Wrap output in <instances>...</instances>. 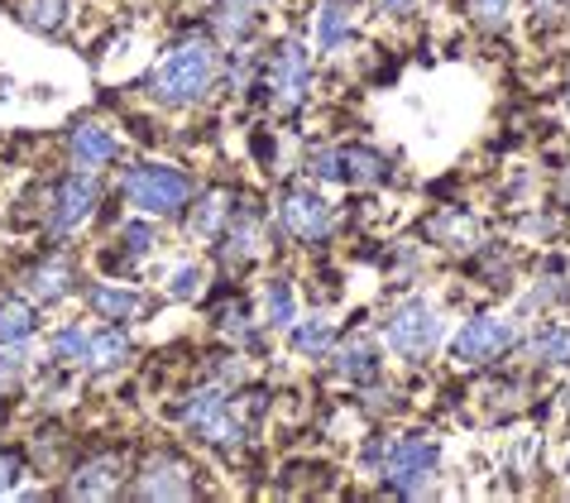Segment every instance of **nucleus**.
Listing matches in <instances>:
<instances>
[{
	"label": "nucleus",
	"mask_w": 570,
	"mask_h": 503,
	"mask_svg": "<svg viewBox=\"0 0 570 503\" xmlns=\"http://www.w3.org/2000/svg\"><path fill=\"white\" fill-rule=\"evenodd\" d=\"M216 72H220V58L212 49V39H183L178 49L145 77V91L158 106H173V111H178V106H193V101L207 97Z\"/></svg>",
	"instance_id": "f257e3e1"
},
{
	"label": "nucleus",
	"mask_w": 570,
	"mask_h": 503,
	"mask_svg": "<svg viewBox=\"0 0 570 503\" xmlns=\"http://www.w3.org/2000/svg\"><path fill=\"white\" fill-rule=\"evenodd\" d=\"M125 201L145 216H178L193 201V178L168 164H139L125 172Z\"/></svg>",
	"instance_id": "f03ea898"
},
{
	"label": "nucleus",
	"mask_w": 570,
	"mask_h": 503,
	"mask_svg": "<svg viewBox=\"0 0 570 503\" xmlns=\"http://www.w3.org/2000/svg\"><path fill=\"white\" fill-rule=\"evenodd\" d=\"M436 461H441V446H436V436H426V432H407L399 436V442H389L384 451V480H389V490L393 494H407V499H417L426 484H432L436 475Z\"/></svg>",
	"instance_id": "7ed1b4c3"
},
{
	"label": "nucleus",
	"mask_w": 570,
	"mask_h": 503,
	"mask_svg": "<svg viewBox=\"0 0 570 503\" xmlns=\"http://www.w3.org/2000/svg\"><path fill=\"white\" fill-rule=\"evenodd\" d=\"M384 336H389V351L393 355H403L407 365H422V359L441 345V317H436L432 303H422V297H407V303H399V307L389 312Z\"/></svg>",
	"instance_id": "20e7f679"
},
{
	"label": "nucleus",
	"mask_w": 570,
	"mask_h": 503,
	"mask_svg": "<svg viewBox=\"0 0 570 503\" xmlns=\"http://www.w3.org/2000/svg\"><path fill=\"white\" fill-rule=\"evenodd\" d=\"M183 422H187V432L212 446H240V436H245V422L235 413V403L226 398V388H197L183 403Z\"/></svg>",
	"instance_id": "39448f33"
},
{
	"label": "nucleus",
	"mask_w": 570,
	"mask_h": 503,
	"mask_svg": "<svg viewBox=\"0 0 570 503\" xmlns=\"http://www.w3.org/2000/svg\"><path fill=\"white\" fill-rule=\"evenodd\" d=\"M307 172H312V178L345 183V187H374V183L389 178V164H384V154H374L364 145H341V149L307 154Z\"/></svg>",
	"instance_id": "423d86ee"
},
{
	"label": "nucleus",
	"mask_w": 570,
	"mask_h": 503,
	"mask_svg": "<svg viewBox=\"0 0 570 503\" xmlns=\"http://www.w3.org/2000/svg\"><path fill=\"white\" fill-rule=\"evenodd\" d=\"M264 87H268V97H274V106L293 111V106L307 97V87H312V53H307V43L283 39L274 49V58H268V68H264Z\"/></svg>",
	"instance_id": "0eeeda50"
},
{
	"label": "nucleus",
	"mask_w": 570,
	"mask_h": 503,
	"mask_svg": "<svg viewBox=\"0 0 570 503\" xmlns=\"http://www.w3.org/2000/svg\"><path fill=\"white\" fill-rule=\"evenodd\" d=\"M513 341H518L513 322H503V317H474V322L461 326V336L451 341V359H455V365H489V359H499Z\"/></svg>",
	"instance_id": "6e6552de"
},
{
	"label": "nucleus",
	"mask_w": 570,
	"mask_h": 503,
	"mask_svg": "<svg viewBox=\"0 0 570 503\" xmlns=\"http://www.w3.org/2000/svg\"><path fill=\"white\" fill-rule=\"evenodd\" d=\"M101 197V183L87 172H68L58 187H53V201H49V230L53 235H72L77 226L91 216V207H97Z\"/></svg>",
	"instance_id": "1a4fd4ad"
},
{
	"label": "nucleus",
	"mask_w": 570,
	"mask_h": 503,
	"mask_svg": "<svg viewBox=\"0 0 570 503\" xmlns=\"http://www.w3.org/2000/svg\"><path fill=\"white\" fill-rule=\"evenodd\" d=\"M278 226L288 230L293 240H303V245L326 240V235H331V207H326V197L307 193V187H293V193L283 197V207H278Z\"/></svg>",
	"instance_id": "9d476101"
},
{
	"label": "nucleus",
	"mask_w": 570,
	"mask_h": 503,
	"mask_svg": "<svg viewBox=\"0 0 570 503\" xmlns=\"http://www.w3.org/2000/svg\"><path fill=\"white\" fill-rule=\"evenodd\" d=\"M135 494L139 499H193L197 484H193V470H187L178 455H154V461L139 470Z\"/></svg>",
	"instance_id": "9b49d317"
},
{
	"label": "nucleus",
	"mask_w": 570,
	"mask_h": 503,
	"mask_svg": "<svg viewBox=\"0 0 570 503\" xmlns=\"http://www.w3.org/2000/svg\"><path fill=\"white\" fill-rule=\"evenodd\" d=\"M264 245V221L255 207H230L226 216V235H220V264L226 269H240V264H249L259 255Z\"/></svg>",
	"instance_id": "f8f14e48"
},
{
	"label": "nucleus",
	"mask_w": 570,
	"mask_h": 503,
	"mask_svg": "<svg viewBox=\"0 0 570 503\" xmlns=\"http://www.w3.org/2000/svg\"><path fill=\"white\" fill-rule=\"evenodd\" d=\"M120 455H97V461L77 465L72 480H68V494L72 499H110L120 490Z\"/></svg>",
	"instance_id": "ddd939ff"
},
{
	"label": "nucleus",
	"mask_w": 570,
	"mask_h": 503,
	"mask_svg": "<svg viewBox=\"0 0 570 503\" xmlns=\"http://www.w3.org/2000/svg\"><path fill=\"white\" fill-rule=\"evenodd\" d=\"M68 149H72V159H77V168H101V164H110L116 159V135L106 130V125H72V135H68Z\"/></svg>",
	"instance_id": "4468645a"
},
{
	"label": "nucleus",
	"mask_w": 570,
	"mask_h": 503,
	"mask_svg": "<svg viewBox=\"0 0 570 503\" xmlns=\"http://www.w3.org/2000/svg\"><path fill=\"white\" fill-rule=\"evenodd\" d=\"M259 6L264 0H220L216 6V34L226 39L230 49L249 43V34L259 29Z\"/></svg>",
	"instance_id": "2eb2a0df"
},
{
	"label": "nucleus",
	"mask_w": 570,
	"mask_h": 503,
	"mask_svg": "<svg viewBox=\"0 0 570 503\" xmlns=\"http://www.w3.org/2000/svg\"><path fill=\"white\" fill-rule=\"evenodd\" d=\"M336 374L345 384H379V374H384V355H379L370 341H355V345H345V351L336 355Z\"/></svg>",
	"instance_id": "dca6fc26"
},
{
	"label": "nucleus",
	"mask_w": 570,
	"mask_h": 503,
	"mask_svg": "<svg viewBox=\"0 0 570 503\" xmlns=\"http://www.w3.org/2000/svg\"><path fill=\"white\" fill-rule=\"evenodd\" d=\"M72 283H77V274H72L68 259H49V264H39V269L24 274L29 297H39V303H58V297H68Z\"/></svg>",
	"instance_id": "f3484780"
},
{
	"label": "nucleus",
	"mask_w": 570,
	"mask_h": 503,
	"mask_svg": "<svg viewBox=\"0 0 570 503\" xmlns=\"http://www.w3.org/2000/svg\"><path fill=\"white\" fill-rule=\"evenodd\" d=\"M87 303L101 312L106 322H130L139 307H145V297L130 293V288H116V283H91L87 288Z\"/></svg>",
	"instance_id": "a211bd4d"
},
{
	"label": "nucleus",
	"mask_w": 570,
	"mask_h": 503,
	"mask_svg": "<svg viewBox=\"0 0 570 503\" xmlns=\"http://www.w3.org/2000/svg\"><path fill=\"white\" fill-rule=\"evenodd\" d=\"M345 39H351V0H322V14H316V49L336 53Z\"/></svg>",
	"instance_id": "6ab92c4d"
},
{
	"label": "nucleus",
	"mask_w": 570,
	"mask_h": 503,
	"mask_svg": "<svg viewBox=\"0 0 570 503\" xmlns=\"http://www.w3.org/2000/svg\"><path fill=\"white\" fill-rule=\"evenodd\" d=\"M39 326V312L20 297H0V345H24Z\"/></svg>",
	"instance_id": "aec40b11"
},
{
	"label": "nucleus",
	"mask_w": 570,
	"mask_h": 503,
	"mask_svg": "<svg viewBox=\"0 0 570 503\" xmlns=\"http://www.w3.org/2000/svg\"><path fill=\"white\" fill-rule=\"evenodd\" d=\"M426 235H432L436 245H451V249H470L474 245V221L470 216H461V207H451V211H441L426 221Z\"/></svg>",
	"instance_id": "412c9836"
},
{
	"label": "nucleus",
	"mask_w": 570,
	"mask_h": 503,
	"mask_svg": "<svg viewBox=\"0 0 570 503\" xmlns=\"http://www.w3.org/2000/svg\"><path fill=\"white\" fill-rule=\"evenodd\" d=\"M125 359H130V336H125L116 322L91 336V359H87L91 369H116V365H125Z\"/></svg>",
	"instance_id": "4be33fe9"
},
{
	"label": "nucleus",
	"mask_w": 570,
	"mask_h": 503,
	"mask_svg": "<svg viewBox=\"0 0 570 503\" xmlns=\"http://www.w3.org/2000/svg\"><path fill=\"white\" fill-rule=\"evenodd\" d=\"M264 322L283 332V326L297 322V303H293V288L288 278H268V293H264Z\"/></svg>",
	"instance_id": "5701e85b"
},
{
	"label": "nucleus",
	"mask_w": 570,
	"mask_h": 503,
	"mask_svg": "<svg viewBox=\"0 0 570 503\" xmlns=\"http://www.w3.org/2000/svg\"><path fill=\"white\" fill-rule=\"evenodd\" d=\"M72 0H24V24L39 29V34H58L68 24Z\"/></svg>",
	"instance_id": "b1692460"
},
{
	"label": "nucleus",
	"mask_w": 570,
	"mask_h": 503,
	"mask_svg": "<svg viewBox=\"0 0 570 503\" xmlns=\"http://www.w3.org/2000/svg\"><path fill=\"white\" fill-rule=\"evenodd\" d=\"M226 216H230V197L226 193H207L197 201V211H193V221H187V230L193 235H216L220 226H226Z\"/></svg>",
	"instance_id": "393cba45"
},
{
	"label": "nucleus",
	"mask_w": 570,
	"mask_h": 503,
	"mask_svg": "<svg viewBox=\"0 0 570 503\" xmlns=\"http://www.w3.org/2000/svg\"><path fill=\"white\" fill-rule=\"evenodd\" d=\"M532 359H542V365H570V326H547V332H537Z\"/></svg>",
	"instance_id": "a878e982"
},
{
	"label": "nucleus",
	"mask_w": 570,
	"mask_h": 503,
	"mask_svg": "<svg viewBox=\"0 0 570 503\" xmlns=\"http://www.w3.org/2000/svg\"><path fill=\"white\" fill-rule=\"evenodd\" d=\"M53 359L58 365H87L91 359V336L82 332V326H62V332L53 336Z\"/></svg>",
	"instance_id": "bb28decb"
},
{
	"label": "nucleus",
	"mask_w": 570,
	"mask_h": 503,
	"mask_svg": "<svg viewBox=\"0 0 570 503\" xmlns=\"http://www.w3.org/2000/svg\"><path fill=\"white\" fill-rule=\"evenodd\" d=\"M293 351L297 355H326L331 351V326L322 322V317H307V322H297L293 326Z\"/></svg>",
	"instance_id": "cd10ccee"
},
{
	"label": "nucleus",
	"mask_w": 570,
	"mask_h": 503,
	"mask_svg": "<svg viewBox=\"0 0 570 503\" xmlns=\"http://www.w3.org/2000/svg\"><path fill=\"white\" fill-rule=\"evenodd\" d=\"M24 369H29V351H24V345H0V393H10L14 384H20Z\"/></svg>",
	"instance_id": "c85d7f7f"
},
{
	"label": "nucleus",
	"mask_w": 570,
	"mask_h": 503,
	"mask_svg": "<svg viewBox=\"0 0 570 503\" xmlns=\"http://www.w3.org/2000/svg\"><path fill=\"white\" fill-rule=\"evenodd\" d=\"M154 245H158V235H154V226H145V221H130L120 230V249L130 259H145V255H154Z\"/></svg>",
	"instance_id": "c756f323"
},
{
	"label": "nucleus",
	"mask_w": 570,
	"mask_h": 503,
	"mask_svg": "<svg viewBox=\"0 0 570 503\" xmlns=\"http://www.w3.org/2000/svg\"><path fill=\"white\" fill-rule=\"evenodd\" d=\"M509 10H513V0H470V14L480 29H503Z\"/></svg>",
	"instance_id": "7c9ffc66"
},
{
	"label": "nucleus",
	"mask_w": 570,
	"mask_h": 503,
	"mask_svg": "<svg viewBox=\"0 0 570 503\" xmlns=\"http://www.w3.org/2000/svg\"><path fill=\"white\" fill-rule=\"evenodd\" d=\"M202 274L197 264H183V269H173V283H168V297H178V303H187V297H197L202 293Z\"/></svg>",
	"instance_id": "2f4dec72"
},
{
	"label": "nucleus",
	"mask_w": 570,
	"mask_h": 503,
	"mask_svg": "<svg viewBox=\"0 0 570 503\" xmlns=\"http://www.w3.org/2000/svg\"><path fill=\"white\" fill-rule=\"evenodd\" d=\"M216 326L220 332H230L235 341H249V322H245V303H230L216 312Z\"/></svg>",
	"instance_id": "473e14b6"
},
{
	"label": "nucleus",
	"mask_w": 570,
	"mask_h": 503,
	"mask_svg": "<svg viewBox=\"0 0 570 503\" xmlns=\"http://www.w3.org/2000/svg\"><path fill=\"white\" fill-rule=\"evenodd\" d=\"M537 303H570V283H566L557 269H551V274H547V283L537 288Z\"/></svg>",
	"instance_id": "72a5a7b5"
},
{
	"label": "nucleus",
	"mask_w": 570,
	"mask_h": 503,
	"mask_svg": "<svg viewBox=\"0 0 570 503\" xmlns=\"http://www.w3.org/2000/svg\"><path fill=\"white\" fill-rule=\"evenodd\" d=\"M14 480H20V455H14V451H0V494H10Z\"/></svg>",
	"instance_id": "f704fd0d"
},
{
	"label": "nucleus",
	"mask_w": 570,
	"mask_h": 503,
	"mask_svg": "<svg viewBox=\"0 0 570 503\" xmlns=\"http://www.w3.org/2000/svg\"><path fill=\"white\" fill-rule=\"evenodd\" d=\"M374 6L384 14H403V10H413V0H374Z\"/></svg>",
	"instance_id": "c9c22d12"
},
{
	"label": "nucleus",
	"mask_w": 570,
	"mask_h": 503,
	"mask_svg": "<svg viewBox=\"0 0 570 503\" xmlns=\"http://www.w3.org/2000/svg\"><path fill=\"white\" fill-rule=\"evenodd\" d=\"M566 407H570V388H566Z\"/></svg>",
	"instance_id": "e433bc0d"
},
{
	"label": "nucleus",
	"mask_w": 570,
	"mask_h": 503,
	"mask_svg": "<svg viewBox=\"0 0 570 503\" xmlns=\"http://www.w3.org/2000/svg\"><path fill=\"white\" fill-rule=\"evenodd\" d=\"M566 101H570V97H566Z\"/></svg>",
	"instance_id": "4c0bfd02"
}]
</instances>
